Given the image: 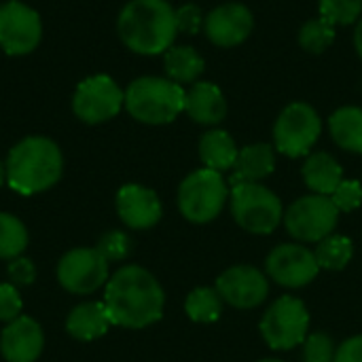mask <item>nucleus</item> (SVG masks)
<instances>
[{
    "mask_svg": "<svg viewBox=\"0 0 362 362\" xmlns=\"http://www.w3.org/2000/svg\"><path fill=\"white\" fill-rule=\"evenodd\" d=\"M102 301L115 327L146 329L161 320L165 293L148 269L123 265L108 278Z\"/></svg>",
    "mask_w": 362,
    "mask_h": 362,
    "instance_id": "obj_1",
    "label": "nucleus"
},
{
    "mask_svg": "<svg viewBox=\"0 0 362 362\" xmlns=\"http://www.w3.org/2000/svg\"><path fill=\"white\" fill-rule=\"evenodd\" d=\"M121 42L138 55H163L176 40V8L168 0H129L117 17Z\"/></svg>",
    "mask_w": 362,
    "mask_h": 362,
    "instance_id": "obj_2",
    "label": "nucleus"
},
{
    "mask_svg": "<svg viewBox=\"0 0 362 362\" xmlns=\"http://www.w3.org/2000/svg\"><path fill=\"white\" fill-rule=\"evenodd\" d=\"M6 185L23 195H38L55 187L64 174V153L47 136H28L6 155Z\"/></svg>",
    "mask_w": 362,
    "mask_h": 362,
    "instance_id": "obj_3",
    "label": "nucleus"
},
{
    "mask_svg": "<svg viewBox=\"0 0 362 362\" xmlns=\"http://www.w3.org/2000/svg\"><path fill=\"white\" fill-rule=\"evenodd\" d=\"M125 110L144 125H168L185 112V87L168 76H138L125 89Z\"/></svg>",
    "mask_w": 362,
    "mask_h": 362,
    "instance_id": "obj_4",
    "label": "nucleus"
},
{
    "mask_svg": "<svg viewBox=\"0 0 362 362\" xmlns=\"http://www.w3.org/2000/svg\"><path fill=\"white\" fill-rule=\"evenodd\" d=\"M229 189L221 172L202 168L191 172L178 187L180 214L197 225L214 221L227 202Z\"/></svg>",
    "mask_w": 362,
    "mask_h": 362,
    "instance_id": "obj_5",
    "label": "nucleus"
},
{
    "mask_svg": "<svg viewBox=\"0 0 362 362\" xmlns=\"http://www.w3.org/2000/svg\"><path fill=\"white\" fill-rule=\"evenodd\" d=\"M231 214L235 223L257 235L276 231L284 218L282 202L261 182H242L231 187Z\"/></svg>",
    "mask_w": 362,
    "mask_h": 362,
    "instance_id": "obj_6",
    "label": "nucleus"
},
{
    "mask_svg": "<svg viewBox=\"0 0 362 362\" xmlns=\"http://www.w3.org/2000/svg\"><path fill=\"white\" fill-rule=\"evenodd\" d=\"M322 134V121L308 102H291L274 125V148L291 159L308 157Z\"/></svg>",
    "mask_w": 362,
    "mask_h": 362,
    "instance_id": "obj_7",
    "label": "nucleus"
},
{
    "mask_svg": "<svg viewBox=\"0 0 362 362\" xmlns=\"http://www.w3.org/2000/svg\"><path fill=\"white\" fill-rule=\"evenodd\" d=\"M125 108V91L108 74H93L81 81L72 95V112L87 125L115 119Z\"/></svg>",
    "mask_w": 362,
    "mask_h": 362,
    "instance_id": "obj_8",
    "label": "nucleus"
},
{
    "mask_svg": "<svg viewBox=\"0 0 362 362\" xmlns=\"http://www.w3.org/2000/svg\"><path fill=\"white\" fill-rule=\"evenodd\" d=\"M310 314L301 299L280 297L261 320V335L272 350H293L308 339Z\"/></svg>",
    "mask_w": 362,
    "mask_h": 362,
    "instance_id": "obj_9",
    "label": "nucleus"
},
{
    "mask_svg": "<svg viewBox=\"0 0 362 362\" xmlns=\"http://www.w3.org/2000/svg\"><path fill=\"white\" fill-rule=\"evenodd\" d=\"M339 221V210L327 195L299 197L284 214L286 231L299 242H322L333 233Z\"/></svg>",
    "mask_w": 362,
    "mask_h": 362,
    "instance_id": "obj_10",
    "label": "nucleus"
},
{
    "mask_svg": "<svg viewBox=\"0 0 362 362\" xmlns=\"http://www.w3.org/2000/svg\"><path fill=\"white\" fill-rule=\"evenodd\" d=\"M57 282L70 295H91L106 286L110 263L93 248H72L57 261Z\"/></svg>",
    "mask_w": 362,
    "mask_h": 362,
    "instance_id": "obj_11",
    "label": "nucleus"
},
{
    "mask_svg": "<svg viewBox=\"0 0 362 362\" xmlns=\"http://www.w3.org/2000/svg\"><path fill=\"white\" fill-rule=\"evenodd\" d=\"M42 38V21L36 8L21 0L0 4V49L6 55H30Z\"/></svg>",
    "mask_w": 362,
    "mask_h": 362,
    "instance_id": "obj_12",
    "label": "nucleus"
},
{
    "mask_svg": "<svg viewBox=\"0 0 362 362\" xmlns=\"http://www.w3.org/2000/svg\"><path fill=\"white\" fill-rule=\"evenodd\" d=\"M267 274L286 288H301L316 280L320 267L316 255L301 244H282L267 257Z\"/></svg>",
    "mask_w": 362,
    "mask_h": 362,
    "instance_id": "obj_13",
    "label": "nucleus"
},
{
    "mask_svg": "<svg viewBox=\"0 0 362 362\" xmlns=\"http://www.w3.org/2000/svg\"><path fill=\"white\" fill-rule=\"evenodd\" d=\"M255 28L252 11L242 2H225L206 15L204 34L206 38L223 49L242 45Z\"/></svg>",
    "mask_w": 362,
    "mask_h": 362,
    "instance_id": "obj_14",
    "label": "nucleus"
},
{
    "mask_svg": "<svg viewBox=\"0 0 362 362\" xmlns=\"http://www.w3.org/2000/svg\"><path fill=\"white\" fill-rule=\"evenodd\" d=\"M216 291L229 305L238 310H252L267 299L269 284L257 267L235 265L218 276Z\"/></svg>",
    "mask_w": 362,
    "mask_h": 362,
    "instance_id": "obj_15",
    "label": "nucleus"
},
{
    "mask_svg": "<svg viewBox=\"0 0 362 362\" xmlns=\"http://www.w3.org/2000/svg\"><path fill=\"white\" fill-rule=\"evenodd\" d=\"M117 214L129 229L144 231L159 223L163 208L157 193L142 185H123L117 193Z\"/></svg>",
    "mask_w": 362,
    "mask_h": 362,
    "instance_id": "obj_16",
    "label": "nucleus"
},
{
    "mask_svg": "<svg viewBox=\"0 0 362 362\" xmlns=\"http://www.w3.org/2000/svg\"><path fill=\"white\" fill-rule=\"evenodd\" d=\"M45 348L42 327L30 318L19 316L0 333V354L6 362H36Z\"/></svg>",
    "mask_w": 362,
    "mask_h": 362,
    "instance_id": "obj_17",
    "label": "nucleus"
},
{
    "mask_svg": "<svg viewBox=\"0 0 362 362\" xmlns=\"http://www.w3.org/2000/svg\"><path fill=\"white\" fill-rule=\"evenodd\" d=\"M185 112L199 125H218L227 117L225 93L210 81H197L185 89Z\"/></svg>",
    "mask_w": 362,
    "mask_h": 362,
    "instance_id": "obj_18",
    "label": "nucleus"
},
{
    "mask_svg": "<svg viewBox=\"0 0 362 362\" xmlns=\"http://www.w3.org/2000/svg\"><path fill=\"white\" fill-rule=\"evenodd\" d=\"M115 327L104 301H83L66 318V333L76 341H95Z\"/></svg>",
    "mask_w": 362,
    "mask_h": 362,
    "instance_id": "obj_19",
    "label": "nucleus"
},
{
    "mask_svg": "<svg viewBox=\"0 0 362 362\" xmlns=\"http://www.w3.org/2000/svg\"><path fill=\"white\" fill-rule=\"evenodd\" d=\"M276 170V148L265 142L240 148L235 165L231 168V187L242 182H261Z\"/></svg>",
    "mask_w": 362,
    "mask_h": 362,
    "instance_id": "obj_20",
    "label": "nucleus"
},
{
    "mask_svg": "<svg viewBox=\"0 0 362 362\" xmlns=\"http://www.w3.org/2000/svg\"><path fill=\"white\" fill-rule=\"evenodd\" d=\"M301 174L312 193L327 195V197H331L344 180V170H341L339 161L333 155L322 153V151L308 155V159L301 168Z\"/></svg>",
    "mask_w": 362,
    "mask_h": 362,
    "instance_id": "obj_21",
    "label": "nucleus"
},
{
    "mask_svg": "<svg viewBox=\"0 0 362 362\" xmlns=\"http://www.w3.org/2000/svg\"><path fill=\"white\" fill-rule=\"evenodd\" d=\"M163 70L170 81L178 85H193L204 74L206 62L197 49L189 45H172L163 53Z\"/></svg>",
    "mask_w": 362,
    "mask_h": 362,
    "instance_id": "obj_22",
    "label": "nucleus"
},
{
    "mask_svg": "<svg viewBox=\"0 0 362 362\" xmlns=\"http://www.w3.org/2000/svg\"><path fill=\"white\" fill-rule=\"evenodd\" d=\"M238 144L225 129H210L199 140V159L204 168L214 172H227L235 165L238 159Z\"/></svg>",
    "mask_w": 362,
    "mask_h": 362,
    "instance_id": "obj_23",
    "label": "nucleus"
},
{
    "mask_svg": "<svg viewBox=\"0 0 362 362\" xmlns=\"http://www.w3.org/2000/svg\"><path fill=\"white\" fill-rule=\"evenodd\" d=\"M329 132L337 146L362 155V108L341 106L329 117Z\"/></svg>",
    "mask_w": 362,
    "mask_h": 362,
    "instance_id": "obj_24",
    "label": "nucleus"
},
{
    "mask_svg": "<svg viewBox=\"0 0 362 362\" xmlns=\"http://www.w3.org/2000/svg\"><path fill=\"white\" fill-rule=\"evenodd\" d=\"M185 312L193 322H202V325L216 322L223 312V297L218 295L216 288L199 286L189 293L185 301Z\"/></svg>",
    "mask_w": 362,
    "mask_h": 362,
    "instance_id": "obj_25",
    "label": "nucleus"
},
{
    "mask_svg": "<svg viewBox=\"0 0 362 362\" xmlns=\"http://www.w3.org/2000/svg\"><path fill=\"white\" fill-rule=\"evenodd\" d=\"M30 233L28 227L15 214L0 212V259L13 261L21 257L28 248Z\"/></svg>",
    "mask_w": 362,
    "mask_h": 362,
    "instance_id": "obj_26",
    "label": "nucleus"
},
{
    "mask_svg": "<svg viewBox=\"0 0 362 362\" xmlns=\"http://www.w3.org/2000/svg\"><path fill=\"white\" fill-rule=\"evenodd\" d=\"M316 261L320 269H329V272H339L344 269L352 257H354V246L350 238L344 235H329L322 242H318L316 250Z\"/></svg>",
    "mask_w": 362,
    "mask_h": 362,
    "instance_id": "obj_27",
    "label": "nucleus"
},
{
    "mask_svg": "<svg viewBox=\"0 0 362 362\" xmlns=\"http://www.w3.org/2000/svg\"><path fill=\"white\" fill-rule=\"evenodd\" d=\"M335 36H337V32H335V25L331 21H327L325 17H314L301 25L299 45L303 51L320 55L335 42Z\"/></svg>",
    "mask_w": 362,
    "mask_h": 362,
    "instance_id": "obj_28",
    "label": "nucleus"
},
{
    "mask_svg": "<svg viewBox=\"0 0 362 362\" xmlns=\"http://www.w3.org/2000/svg\"><path fill=\"white\" fill-rule=\"evenodd\" d=\"M320 17L337 25L356 23L362 17V0H318Z\"/></svg>",
    "mask_w": 362,
    "mask_h": 362,
    "instance_id": "obj_29",
    "label": "nucleus"
},
{
    "mask_svg": "<svg viewBox=\"0 0 362 362\" xmlns=\"http://www.w3.org/2000/svg\"><path fill=\"white\" fill-rule=\"evenodd\" d=\"M95 248L100 250V255H102L108 263H112V261H123V259H127L129 252H132V240H129V235H127L125 231H117V229H115V231L104 233V235L98 240Z\"/></svg>",
    "mask_w": 362,
    "mask_h": 362,
    "instance_id": "obj_30",
    "label": "nucleus"
},
{
    "mask_svg": "<svg viewBox=\"0 0 362 362\" xmlns=\"http://www.w3.org/2000/svg\"><path fill=\"white\" fill-rule=\"evenodd\" d=\"M335 344L325 333H312L303 341V358L305 362H335Z\"/></svg>",
    "mask_w": 362,
    "mask_h": 362,
    "instance_id": "obj_31",
    "label": "nucleus"
},
{
    "mask_svg": "<svg viewBox=\"0 0 362 362\" xmlns=\"http://www.w3.org/2000/svg\"><path fill=\"white\" fill-rule=\"evenodd\" d=\"M204 23H206V13L197 4L187 2V4L176 8V28H178V32L193 36V34L204 32Z\"/></svg>",
    "mask_w": 362,
    "mask_h": 362,
    "instance_id": "obj_32",
    "label": "nucleus"
},
{
    "mask_svg": "<svg viewBox=\"0 0 362 362\" xmlns=\"http://www.w3.org/2000/svg\"><path fill=\"white\" fill-rule=\"evenodd\" d=\"M23 301L15 284L11 282H0V322L8 325L15 318L21 316Z\"/></svg>",
    "mask_w": 362,
    "mask_h": 362,
    "instance_id": "obj_33",
    "label": "nucleus"
},
{
    "mask_svg": "<svg viewBox=\"0 0 362 362\" xmlns=\"http://www.w3.org/2000/svg\"><path fill=\"white\" fill-rule=\"evenodd\" d=\"M339 212H352L362 204V185L358 180H341V185L331 195Z\"/></svg>",
    "mask_w": 362,
    "mask_h": 362,
    "instance_id": "obj_34",
    "label": "nucleus"
},
{
    "mask_svg": "<svg viewBox=\"0 0 362 362\" xmlns=\"http://www.w3.org/2000/svg\"><path fill=\"white\" fill-rule=\"evenodd\" d=\"M8 278L13 280L11 284L15 286H28L36 280V269L32 265L30 259H23V257H17L13 261H8Z\"/></svg>",
    "mask_w": 362,
    "mask_h": 362,
    "instance_id": "obj_35",
    "label": "nucleus"
},
{
    "mask_svg": "<svg viewBox=\"0 0 362 362\" xmlns=\"http://www.w3.org/2000/svg\"><path fill=\"white\" fill-rule=\"evenodd\" d=\"M335 362H362V335L344 341L335 354Z\"/></svg>",
    "mask_w": 362,
    "mask_h": 362,
    "instance_id": "obj_36",
    "label": "nucleus"
},
{
    "mask_svg": "<svg viewBox=\"0 0 362 362\" xmlns=\"http://www.w3.org/2000/svg\"><path fill=\"white\" fill-rule=\"evenodd\" d=\"M354 49L362 59V17L356 21V28H354Z\"/></svg>",
    "mask_w": 362,
    "mask_h": 362,
    "instance_id": "obj_37",
    "label": "nucleus"
},
{
    "mask_svg": "<svg viewBox=\"0 0 362 362\" xmlns=\"http://www.w3.org/2000/svg\"><path fill=\"white\" fill-rule=\"evenodd\" d=\"M6 182V168H4V161L0 159V187Z\"/></svg>",
    "mask_w": 362,
    "mask_h": 362,
    "instance_id": "obj_38",
    "label": "nucleus"
},
{
    "mask_svg": "<svg viewBox=\"0 0 362 362\" xmlns=\"http://www.w3.org/2000/svg\"><path fill=\"white\" fill-rule=\"evenodd\" d=\"M261 362H282V361H276V358H267V361H261Z\"/></svg>",
    "mask_w": 362,
    "mask_h": 362,
    "instance_id": "obj_39",
    "label": "nucleus"
}]
</instances>
